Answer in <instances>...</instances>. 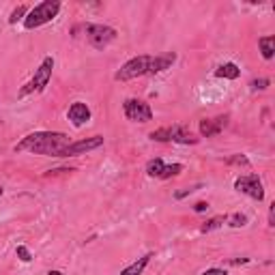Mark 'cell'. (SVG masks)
Returning <instances> with one entry per match:
<instances>
[{"label": "cell", "instance_id": "1", "mask_svg": "<svg viewBox=\"0 0 275 275\" xmlns=\"http://www.w3.org/2000/svg\"><path fill=\"white\" fill-rule=\"evenodd\" d=\"M71 144L69 135L62 131H35L15 144V151H28L35 155H47V157H60L62 151Z\"/></svg>", "mask_w": 275, "mask_h": 275}, {"label": "cell", "instance_id": "2", "mask_svg": "<svg viewBox=\"0 0 275 275\" xmlns=\"http://www.w3.org/2000/svg\"><path fill=\"white\" fill-rule=\"evenodd\" d=\"M60 11V3L58 0H43V3L35 5L28 11V15L24 18V28L26 30H35L43 24H50Z\"/></svg>", "mask_w": 275, "mask_h": 275}, {"label": "cell", "instance_id": "3", "mask_svg": "<svg viewBox=\"0 0 275 275\" xmlns=\"http://www.w3.org/2000/svg\"><path fill=\"white\" fill-rule=\"evenodd\" d=\"M52 71H54V58H52V56H45L43 62L39 64V69L35 71V76H32L28 82L20 88V97L45 91V86L50 84V80H52Z\"/></svg>", "mask_w": 275, "mask_h": 275}, {"label": "cell", "instance_id": "4", "mask_svg": "<svg viewBox=\"0 0 275 275\" xmlns=\"http://www.w3.org/2000/svg\"><path fill=\"white\" fill-rule=\"evenodd\" d=\"M151 58H153V56H149V54L133 56L131 60H127L123 67L116 71L114 80H118V82H127V80H135V78H140V76H149Z\"/></svg>", "mask_w": 275, "mask_h": 275}, {"label": "cell", "instance_id": "5", "mask_svg": "<svg viewBox=\"0 0 275 275\" xmlns=\"http://www.w3.org/2000/svg\"><path fill=\"white\" fill-rule=\"evenodd\" d=\"M84 30H86V41L91 43L95 50H103V47H108L118 35L114 28L106 26V24H86Z\"/></svg>", "mask_w": 275, "mask_h": 275}, {"label": "cell", "instance_id": "6", "mask_svg": "<svg viewBox=\"0 0 275 275\" xmlns=\"http://www.w3.org/2000/svg\"><path fill=\"white\" fill-rule=\"evenodd\" d=\"M123 112H125L127 120H131V123H149V120L153 118L151 106L142 99H125Z\"/></svg>", "mask_w": 275, "mask_h": 275}, {"label": "cell", "instance_id": "7", "mask_svg": "<svg viewBox=\"0 0 275 275\" xmlns=\"http://www.w3.org/2000/svg\"><path fill=\"white\" fill-rule=\"evenodd\" d=\"M234 189L239 193H245V196L258 200V202L264 200V187H262V181L258 179V174L239 176V179L234 181Z\"/></svg>", "mask_w": 275, "mask_h": 275}, {"label": "cell", "instance_id": "8", "mask_svg": "<svg viewBox=\"0 0 275 275\" xmlns=\"http://www.w3.org/2000/svg\"><path fill=\"white\" fill-rule=\"evenodd\" d=\"M103 144V135H93V138H86V140H78V142H71L67 149L62 151L60 157H78V155H84L88 151H95Z\"/></svg>", "mask_w": 275, "mask_h": 275}, {"label": "cell", "instance_id": "9", "mask_svg": "<svg viewBox=\"0 0 275 275\" xmlns=\"http://www.w3.org/2000/svg\"><path fill=\"white\" fill-rule=\"evenodd\" d=\"M226 125H228V114L217 116V118H204V120H200V135L213 138L217 133H222Z\"/></svg>", "mask_w": 275, "mask_h": 275}, {"label": "cell", "instance_id": "10", "mask_svg": "<svg viewBox=\"0 0 275 275\" xmlns=\"http://www.w3.org/2000/svg\"><path fill=\"white\" fill-rule=\"evenodd\" d=\"M67 118H69L76 127H84L88 120H91V108H88L86 103H82V101L71 103V108H69V112H67Z\"/></svg>", "mask_w": 275, "mask_h": 275}, {"label": "cell", "instance_id": "11", "mask_svg": "<svg viewBox=\"0 0 275 275\" xmlns=\"http://www.w3.org/2000/svg\"><path fill=\"white\" fill-rule=\"evenodd\" d=\"M174 62H176V54H174V52H168V54H161V56H153V58H151L149 76L161 74V71H166V69L172 67Z\"/></svg>", "mask_w": 275, "mask_h": 275}, {"label": "cell", "instance_id": "12", "mask_svg": "<svg viewBox=\"0 0 275 275\" xmlns=\"http://www.w3.org/2000/svg\"><path fill=\"white\" fill-rule=\"evenodd\" d=\"M172 129V142L176 144H198V138L193 135L185 125H174Z\"/></svg>", "mask_w": 275, "mask_h": 275}, {"label": "cell", "instance_id": "13", "mask_svg": "<svg viewBox=\"0 0 275 275\" xmlns=\"http://www.w3.org/2000/svg\"><path fill=\"white\" fill-rule=\"evenodd\" d=\"M151 258H153V252L144 254L142 258H138L135 262H131L129 266H125V269L120 271V275H142V273H144V269H147V266H149Z\"/></svg>", "mask_w": 275, "mask_h": 275}, {"label": "cell", "instance_id": "14", "mask_svg": "<svg viewBox=\"0 0 275 275\" xmlns=\"http://www.w3.org/2000/svg\"><path fill=\"white\" fill-rule=\"evenodd\" d=\"M215 76L224 78V80H237L241 76V69L234 62H224V64H220V67L215 69Z\"/></svg>", "mask_w": 275, "mask_h": 275}, {"label": "cell", "instance_id": "15", "mask_svg": "<svg viewBox=\"0 0 275 275\" xmlns=\"http://www.w3.org/2000/svg\"><path fill=\"white\" fill-rule=\"evenodd\" d=\"M258 47H260V52H262V58L271 60L273 54H275V37L273 35L260 37V39H258Z\"/></svg>", "mask_w": 275, "mask_h": 275}, {"label": "cell", "instance_id": "16", "mask_svg": "<svg viewBox=\"0 0 275 275\" xmlns=\"http://www.w3.org/2000/svg\"><path fill=\"white\" fill-rule=\"evenodd\" d=\"M226 220H228V215H217V217H213V220H209V222H204L200 226V232H213V230H217V228H222V226L226 224Z\"/></svg>", "mask_w": 275, "mask_h": 275}, {"label": "cell", "instance_id": "17", "mask_svg": "<svg viewBox=\"0 0 275 275\" xmlns=\"http://www.w3.org/2000/svg\"><path fill=\"white\" fill-rule=\"evenodd\" d=\"M164 168H166V164H164V159H159V157H155V159H151L149 164H147V174L149 176H161V172H164Z\"/></svg>", "mask_w": 275, "mask_h": 275}, {"label": "cell", "instance_id": "18", "mask_svg": "<svg viewBox=\"0 0 275 275\" xmlns=\"http://www.w3.org/2000/svg\"><path fill=\"white\" fill-rule=\"evenodd\" d=\"M151 140H155V142H172V129H170V127L155 129V131L151 133Z\"/></svg>", "mask_w": 275, "mask_h": 275}, {"label": "cell", "instance_id": "19", "mask_svg": "<svg viewBox=\"0 0 275 275\" xmlns=\"http://www.w3.org/2000/svg\"><path fill=\"white\" fill-rule=\"evenodd\" d=\"M226 224H228L230 228H243V226H247V215L234 213V215H230L228 220H226Z\"/></svg>", "mask_w": 275, "mask_h": 275}, {"label": "cell", "instance_id": "20", "mask_svg": "<svg viewBox=\"0 0 275 275\" xmlns=\"http://www.w3.org/2000/svg\"><path fill=\"white\" fill-rule=\"evenodd\" d=\"M183 172V166L181 164H172V166H166L164 172H161L159 179H172V176H179Z\"/></svg>", "mask_w": 275, "mask_h": 275}, {"label": "cell", "instance_id": "21", "mask_svg": "<svg viewBox=\"0 0 275 275\" xmlns=\"http://www.w3.org/2000/svg\"><path fill=\"white\" fill-rule=\"evenodd\" d=\"M226 164L228 166H249V159L245 155H232L226 159Z\"/></svg>", "mask_w": 275, "mask_h": 275}, {"label": "cell", "instance_id": "22", "mask_svg": "<svg viewBox=\"0 0 275 275\" xmlns=\"http://www.w3.org/2000/svg\"><path fill=\"white\" fill-rule=\"evenodd\" d=\"M15 254H18V258H20L22 262H30V260H32V254H30V249H28L26 245H18Z\"/></svg>", "mask_w": 275, "mask_h": 275}, {"label": "cell", "instance_id": "23", "mask_svg": "<svg viewBox=\"0 0 275 275\" xmlns=\"http://www.w3.org/2000/svg\"><path fill=\"white\" fill-rule=\"evenodd\" d=\"M24 15H26V7H24V5H20L18 9H13L11 18H9V24H18L20 20H24Z\"/></svg>", "mask_w": 275, "mask_h": 275}, {"label": "cell", "instance_id": "24", "mask_svg": "<svg viewBox=\"0 0 275 275\" xmlns=\"http://www.w3.org/2000/svg\"><path fill=\"white\" fill-rule=\"evenodd\" d=\"M269 84H271L269 78H260V80H254V82L249 84V86H252V91H264V88L269 86Z\"/></svg>", "mask_w": 275, "mask_h": 275}, {"label": "cell", "instance_id": "25", "mask_svg": "<svg viewBox=\"0 0 275 275\" xmlns=\"http://www.w3.org/2000/svg\"><path fill=\"white\" fill-rule=\"evenodd\" d=\"M196 189H200V185H191V187H183V189H179V191H174V198H176V200H181V198H185V196H189V193H193Z\"/></svg>", "mask_w": 275, "mask_h": 275}, {"label": "cell", "instance_id": "26", "mask_svg": "<svg viewBox=\"0 0 275 275\" xmlns=\"http://www.w3.org/2000/svg\"><path fill=\"white\" fill-rule=\"evenodd\" d=\"M209 209V202H196V204H193V211L196 213H204Z\"/></svg>", "mask_w": 275, "mask_h": 275}, {"label": "cell", "instance_id": "27", "mask_svg": "<svg viewBox=\"0 0 275 275\" xmlns=\"http://www.w3.org/2000/svg\"><path fill=\"white\" fill-rule=\"evenodd\" d=\"M202 275H228V273H226L224 269H207Z\"/></svg>", "mask_w": 275, "mask_h": 275}, {"label": "cell", "instance_id": "28", "mask_svg": "<svg viewBox=\"0 0 275 275\" xmlns=\"http://www.w3.org/2000/svg\"><path fill=\"white\" fill-rule=\"evenodd\" d=\"M269 226H275V202L269 207Z\"/></svg>", "mask_w": 275, "mask_h": 275}, {"label": "cell", "instance_id": "29", "mask_svg": "<svg viewBox=\"0 0 275 275\" xmlns=\"http://www.w3.org/2000/svg\"><path fill=\"white\" fill-rule=\"evenodd\" d=\"M247 258H241V260H232V264H245Z\"/></svg>", "mask_w": 275, "mask_h": 275}, {"label": "cell", "instance_id": "30", "mask_svg": "<svg viewBox=\"0 0 275 275\" xmlns=\"http://www.w3.org/2000/svg\"><path fill=\"white\" fill-rule=\"evenodd\" d=\"M47 275H62V273H60V271H50Z\"/></svg>", "mask_w": 275, "mask_h": 275}, {"label": "cell", "instance_id": "31", "mask_svg": "<svg viewBox=\"0 0 275 275\" xmlns=\"http://www.w3.org/2000/svg\"><path fill=\"white\" fill-rule=\"evenodd\" d=\"M3 191H5V189H3V187H0V196H3Z\"/></svg>", "mask_w": 275, "mask_h": 275}]
</instances>
